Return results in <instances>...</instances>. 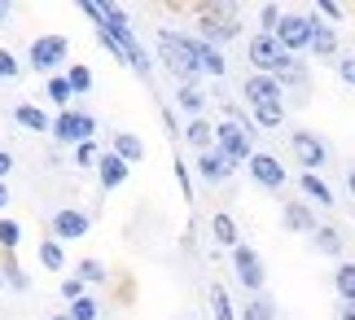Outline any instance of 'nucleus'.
Returning a JSON list of instances; mask_svg holds the SVG:
<instances>
[{"mask_svg": "<svg viewBox=\"0 0 355 320\" xmlns=\"http://www.w3.org/2000/svg\"><path fill=\"white\" fill-rule=\"evenodd\" d=\"M22 75V66H18V58H13V53L5 49V44H0V83H13V79H18Z\"/></svg>", "mask_w": 355, "mask_h": 320, "instance_id": "nucleus-39", "label": "nucleus"}, {"mask_svg": "<svg viewBox=\"0 0 355 320\" xmlns=\"http://www.w3.org/2000/svg\"><path fill=\"white\" fill-rule=\"evenodd\" d=\"M250 119H254L259 132H277V128H285V101L281 106H259V110H250Z\"/></svg>", "mask_w": 355, "mask_h": 320, "instance_id": "nucleus-29", "label": "nucleus"}, {"mask_svg": "<svg viewBox=\"0 0 355 320\" xmlns=\"http://www.w3.org/2000/svg\"><path fill=\"white\" fill-rule=\"evenodd\" d=\"M154 44H158V62L167 66L175 79H180V83H198V88H202V62H198V40L193 35L175 31V26H158Z\"/></svg>", "mask_w": 355, "mask_h": 320, "instance_id": "nucleus-2", "label": "nucleus"}, {"mask_svg": "<svg viewBox=\"0 0 355 320\" xmlns=\"http://www.w3.org/2000/svg\"><path fill=\"white\" fill-rule=\"evenodd\" d=\"M211 237H215V246H224V250L241 246V228H237V219L228 215V211H215V215H211Z\"/></svg>", "mask_w": 355, "mask_h": 320, "instance_id": "nucleus-23", "label": "nucleus"}, {"mask_svg": "<svg viewBox=\"0 0 355 320\" xmlns=\"http://www.w3.org/2000/svg\"><path fill=\"white\" fill-rule=\"evenodd\" d=\"M347 193H351V198H355V167H351V171H347Z\"/></svg>", "mask_w": 355, "mask_h": 320, "instance_id": "nucleus-48", "label": "nucleus"}, {"mask_svg": "<svg viewBox=\"0 0 355 320\" xmlns=\"http://www.w3.org/2000/svg\"><path fill=\"white\" fill-rule=\"evenodd\" d=\"M49 320H71V316H66V312H58V316H49Z\"/></svg>", "mask_w": 355, "mask_h": 320, "instance_id": "nucleus-50", "label": "nucleus"}, {"mask_svg": "<svg viewBox=\"0 0 355 320\" xmlns=\"http://www.w3.org/2000/svg\"><path fill=\"white\" fill-rule=\"evenodd\" d=\"M92 233V215L79 206H58L53 211V242H84Z\"/></svg>", "mask_w": 355, "mask_h": 320, "instance_id": "nucleus-11", "label": "nucleus"}, {"mask_svg": "<svg viewBox=\"0 0 355 320\" xmlns=\"http://www.w3.org/2000/svg\"><path fill=\"white\" fill-rule=\"evenodd\" d=\"M66 316H71V320H101V303L92 294H84V298H75L71 308H66Z\"/></svg>", "mask_w": 355, "mask_h": 320, "instance_id": "nucleus-36", "label": "nucleus"}, {"mask_svg": "<svg viewBox=\"0 0 355 320\" xmlns=\"http://www.w3.org/2000/svg\"><path fill=\"white\" fill-rule=\"evenodd\" d=\"M281 18H285V9H281V5H263V9H259V35H277Z\"/></svg>", "mask_w": 355, "mask_h": 320, "instance_id": "nucleus-38", "label": "nucleus"}, {"mask_svg": "<svg viewBox=\"0 0 355 320\" xmlns=\"http://www.w3.org/2000/svg\"><path fill=\"white\" fill-rule=\"evenodd\" d=\"M18 246H22V224L0 215V255H18Z\"/></svg>", "mask_w": 355, "mask_h": 320, "instance_id": "nucleus-32", "label": "nucleus"}, {"mask_svg": "<svg viewBox=\"0 0 355 320\" xmlns=\"http://www.w3.org/2000/svg\"><path fill=\"white\" fill-rule=\"evenodd\" d=\"M97 158H101L97 141H84V145H75V167H97Z\"/></svg>", "mask_w": 355, "mask_h": 320, "instance_id": "nucleus-41", "label": "nucleus"}, {"mask_svg": "<svg viewBox=\"0 0 355 320\" xmlns=\"http://www.w3.org/2000/svg\"><path fill=\"white\" fill-rule=\"evenodd\" d=\"M268 75L281 83V92H307V66H303V58H294V53H281Z\"/></svg>", "mask_w": 355, "mask_h": 320, "instance_id": "nucleus-14", "label": "nucleus"}, {"mask_svg": "<svg viewBox=\"0 0 355 320\" xmlns=\"http://www.w3.org/2000/svg\"><path fill=\"white\" fill-rule=\"evenodd\" d=\"M198 40L202 44H215V49H224V44H233V40L241 35V5H228V0H211V5H198Z\"/></svg>", "mask_w": 355, "mask_h": 320, "instance_id": "nucleus-3", "label": "nucleus"}, {"mask_svg": "<svg viewBox=\"0 0 355 320\" xmlns=\"http://www.w3.org/2000/svg\"><path fill=\"white\" fill-rule=\"evenodd\" d=\"M241 96H245V110H259V106H281L285 92L272 75H245L241 79Z\"/></svg>", "mask_w": 355, "mask_h": 320, "instance_id": "nucleus-12", "label": "nucleus"}, {"mask_svg": "<svg viewBox=\"0 0 355 320\" xmlns=\"http://www.w3.org/2000/svg\"><path fill=\"white\" fill-rule=\"evenodd\" d=\"M237 320H277V303L263 298V294H250L237 308Z\"/></svg>", "mask_w": 355, "mask_h": 320, "instance_id": "nucleus-26", "label": "nucleus"}, {"mask_svg": "<svg viewBox=\"0 0 355 320\" xmlns=\"http://www.w3.org/2000/svg\"><path fill=\"white\" fill-rule=\"evenodd\" d=\"M237 167L228 162L220 149H207V154H198V176L207 180V185H224V180H233Z\"/></svg>", "mask_w": 355, "mask_h": 320, "instance_id": "nucleus-17", "label": "nucleus"}, {"mask_svg": "<svg viewBox=\"0 0 355 320\" xmlns=\"http://www.w3.org/2000/svg\"><path fill=\"white\" fill-rule=\"evenodd\" d=\"M334 289H338V303H351L355 308V263L351 259H343L334 268Z\"/></svg>", "mask_w": 355, "mask_h": 320, "instance_id": "nucleus-27", "label": "nucleus"}, {"mask_svg": "<svg viewBox=\"0 0 355 320\" xmlns=\"http://www.w3.org/2000/svg\"><path fill=\"white\" fill-rule=\"evenodd\" d=\"M66 83H71L75 96H84V92H92V71H88L84 62H79V66H66Z\"/></svg>", "mask_w": 355, "mask_h": 320, "instance_id": "nucleus-37", "label": "nucleus"}, {"mask_svg": "<svg viewBox=\"0 0 355 320\" xmlns=\"http://www.w3.org/2000/svg\"><path fill=\"white\" fill-rule=\"evenodd\" d=\"M338 79H343L347 88H355V58H338Z\"/></svg>", "mask_w": 355, "mask_h": 320, "instance_id": "nucleus-44", "label": "nucleus"}, {"mask_svg": "<svg viewBox=\"0 0 355 320\" xmlns=\"http://www.w3.org/2000/svg\"><path fill=\"white\" fill-rule=\"evenodd\" d=\"M75 276H79L84 285H105V281H110V272H105V263H101V259H79Z\"/></svg>", "mask_w": 355, "mask_h": 320, "instance_id": "nucleus-34", "label": "nucleus"}, {"mask_svg": "<svg viewBox=\"0 0 355 320\" xmlns=\"http://www.w3.org/2000/svg\"><path fill=\"white\" fill-rule=\"evenodd\" d=\"M245 171H250V180L259 189H268V193H281L285 185H290V171H285V162L277 154H263V149H254L250 162H245Z\"/></svg>", "mask_w": 355, "mask_h": 320, "instance_id": "nucleus-9", "label": "nucleus"}, {"mask_svg": "<svg viewBox=\"0 0 355 320\" xmlns=\"http://www.w3.org/2000/svg\"><path fill=\"white\" fill-rule=\"evenodd\" d=\"M13 123L26 128V132H35V136H49V128H53V119L40 106H31V101H18V106H13Z\"/></svg>", "mask_w": 355, "mask_h": 320, "instance_id": "nucleus-21", "label": "nucleus"}, {"mask_svg": "<svg viewBox=\"0 0 355 320\" xmlns=\"http://www.w3.org/2000/svg\"><path fill=\"white\" fill-rule=\"evenodd\" d=\"M180 136H184V145L193 149V154L215 149V123H207V119H189L184 128H180Z\"/></svg>", "mask_w": 355, "mask_h": 320, "instance_id": "nucleus-20", "label": "nucleus"}, {"mask_svg": "<svg viewBox=\"0 0 355 320\" xmlns=\"http://www.w3.org/2000/svg\"><path fill=\"white\" fill-rule=\"evenodd\" d=\"M84 294H88V285L79 281V276H66V281H62V298L66 303H75V298H84Z\"/></svg>", "mask_w": 355, "mask_h": 320, "instance_id": "nucleus-42", "label": "nucleus"}, {"mask_svg": "<svg viewBox=\"0 0 355 320\" xmlns=\"http://www.w3.org/2000/svg\"><path fill=\"white\" fill-rule=\"evenodd\" d=\"M311 242H316V255L334 259V263H343V250H347V242H343V233H338L334 224H320L316 233H311Z\"/></svg>", "mask_w": 355, "mask_h": 320, "instance_id": "nucleus-22", "label": "nucleus"}, {"mask_svg": "<svg viewBox=\"0 0 355 320\" xmlns=\"http://www.w3.org/2000/svg\"><path fill=\"white\" fill-rule=\"evenodd\" d=\"M215 149H220L233 167H245V162H250V154H254V141L237 128V123L220 119V123H215Z\"/></svg>", "mask_w": 355, "mask_h": 320, "instance_id": "nucleus-8", "label": "nucleus"}, {"mask_svg": "<svg viewBox=\"0 0 355 320\" xmlns=\"http://www.w3.org/2000/svg\"><path fill=\"white\" fill-rule=\"evenodd\" d=\"M44 92H49V101L58 106V110H71L75 106V92H71V83H66V75H49L44 79Z\"/></svg>", "mask_w": 355, "mask_h": 320, "instance_id": "nucleus-31", "label": "nucleus"}, {"mask_svg": "<svg viewBox=\"0 0 355 320\" xmlns=\"http://www.w3.org/2000/svg\"><path fill=\"white\" fill-rule=\"evenodd\" d=\"M228 255H233V276H237V281L250 289V294H263V285H268V263L259 259V250L241 242V246L228 250Z\"/></svg>", "mask_w": 355, "mask_h": 320, "instance_id": "nucleus-7", "label": "nucleus"}, {"mask_svg": "<svg viewBox=\"0 0 355 320\" xmlns=\"http://www.w3.org/2000/svg\"><path fill=\"white\" fill-rule=\"evenodd\" d=\"M277 44L294 58L311 53V13H285L281 26H277Z\"/></svg>", "mask_w": 355, "mask_h": 320, "instance_id": "nucleus-10", "label": "nucleus"}, {"mask_svg": "<svg viewBox=\"0 0 355 320\" xmlns=\"http://www.w3.org/2000/svg\"><path fill=\"white\" fill-rule=\"evenodd\" d=\"M0 289H5V276H0Z\"/></svg>", "mask_w": 355, "mask_h": 320, "instance_id": "nucleus-51", "label": "nucleus"}, {"mask_svg": "<svg viewBox=\"0 0 355 320\" xmlns=\"http://www.w3.org/2000/svg\"><path fill=\"white\" fill-rule=\"evenodd\" d=\"M0 276H5V289H13V294H26V289H31V276L22 272V263L13 259V255H5V268H0Z\"/></svg>", "mask_w": 355, "mask_h": 320, "instance_id": "nucleus-30", "label": "nucleus"}, {"mask_svg": "<svg viewBox=\"0 0 355 320\" xmlns=\"http://www.w3.org/2000/svg\"><path fill=\"white\" fill-rule=\"evenodd\" d=\"M13 18V5H9V0H0V26H5Z\"/></svg>", "mask_w": 355, "mask_h": 320, "instance_id": "nucleus-47", "label": "nucleus"}, {"mask_svg": "<svg viewBox=\"0 0 355 320\" xmlns=\"http://www.w3.org/2000/svg\"><path fill=\"white\" fill-rule=\"evenodd\" d=\"M298 198L311 202V206H334V189L316 171H298Z\"/></svg>", "mask_w": 355, "mask_h": 320, "instance_id": "nucleus-19", "label": "nucleus"}, {"mask_svg": "<svg viewBox=\"0 0 355 320\" xmlns=\"http://www.w3.org/2000/svg\"><path fill=\"white\" fill-rule=\"evenodd\" d=\"M311 13H316V18H324L329 26H338V22L347 18V9H343V5H334V0H316V9H311Z\"/></svg>", "mask_w": 355, "mask_h": 320, "instance_id": "nucleus-40", "label": "nucleus"}, {"mask_svg": "<svg viewBox=\"0 0 355 320\" xmlns=\"http://www.w3.org/2000/svg\"><path fill=\"white\" fill-rule=\"evenodd\" d=\"M175 106H180L189 119H202V110H207V92H202L198 83H180V88H175Z\"/></svg>", "mask_w": 355, "mask_h": 320, "instance_id": "nucleus-25", "label": "nucleus"}, {"mask_svg": "<svg viewBox=\"0 0 355 320\" xmlns=\"http://www.w3.org/2000/svg\"><path fill=\"white\" fill-rule=\"evenodd\" d=\"M281 44H277V35H250V40H245V62H250L254 66V75H268L272 71V66H277V58H281Z\"/></svg>", "mask_w": 355, "mask_h": 320, "instance_id": "nucleus-13", "label": "nucleus"}, {"mask_svg": "<svg viewBox=\"0 0 355 320\" xmlns=\"http://www.w3.org/2000/svg\"><path fill=\"white\" fill-rule=\"evenodd\" d=\"M311 58H338V26L311 13Z\"/></svg>", "mask_w": 355, "mask_h": 320, "instance_id": "nucleus-18", "label": "nucleus"}, {"mask_svg": "<svg viewBox=\"0 0 355 320\" xmlns=\"http://www.w3.org/2000/svg\"><path fill=\"white\" fill-rule=\"evenodd\" d=\"M175 185H180V193H184V198H193V180H189V167H184V158H175Z\"/></svg>", "mask_w": 355, "mask_h": 320, "instance_id": "nucleus-43", "label": "nucleus"}, {"mask_svg": "<svg viewBox=\"0 0 355 320\" xmlns=\"http://www.w3.org/2000/svg\"><path fill=\"white\" fill-rule=\"evenodd\" d=\"M281 224H285V233H316L320 219H316V206L311 202L290 198V202H281Z\"/></svg>", "mask_w": 355, "mask_h": 320, "instance_id": "nucleus-15", "label": "nucleus"}, {"mask_svg": "<svg viewBox=\"0 0 355 320\" xmlns=\"http://www.w3.org/2000/svg\"><path fill=\"white\" fill-rule=\"evenodd\" d=\"M49 136L58 145H84V141H97V119L88 115V110H58V119H53V128H49Z\"/></svg>", "mask_w": 355, "mask_h": 320, "instance_id": "nucleus-5", "label": "nucleus"}, {"mask_svg": "<svg viewBox=\"0 0 355 320\" xmlns=\"http://www.w3.org/2000/svg\"><path fill=\"white\" fill-rule=\"evenodd\" d=\"M79 13H84V18H92V22H97V31H105V35H110L114 44L123 49V58H128V66H132L136 75L149 79V71H154V58H149L145 44L136 40L128 13H123L119 5H97V0H79Z\"/></svg>", "mask_w": 355, "mask_h": 320, "instance_id": "nucleus-1", "label": "nucleus"}, {"mask_svg": "<svg viewBox=\"0 0 355 320\" xmlns=\"http://www.w3.org/2000/svg\"><path fill=\"white\" fill-rule=\"evenodd\" d=\"M290 154H294V162L303 167V171H320V167H329L334 149L324 145V136H320V132H311V128H294V132H290Z\"/></svg>", "mask_w": 355, "mask_h": 320, "instance_id": "nucleus-6", "label": "nucleus"}, {"mask_svg": "<svg viewBox=\"0 0 355 320\" xmlns=\"http://www.w3.org/2000/svg\"><path fill=\"white\" fill-rule=\"evenodd\" d=\"M66 58H71V40L58 35V31H49V35H35L31 40V49H26V66H31L35 75H62V66Z\"/></svg>", "mask_w": 355, "mask_h": 320, "instance_id": "nucleus-4", "label": "nucleus"}, {"mask_svg": "<svg viewBox=\"0 0 355 320\" xmlns=\"http://www.w3.org/2000/svg\"><path fill=\"white\" fill-rule=\"evenodd\" d=\"M128 176H132V167L123 162L119 154H110V149H101V158H97V185L105 193H114V189L128 185Z\"/></svg>", "mask_w": 355, "mask_h": 320, "instance_id": "nucleus-16", "label": "nucleus"}, {"mask_svg": "<svg viewBox=\"0 0 355 320\" xmlns=\"http://www.w3.org/2000/svg\"><path fill=\"white\" fill-rule=\"evenodd\" d=\"M40 268H49V272H62L66 268V250H62V242H40Z\"/></svg>", "mask_w": 355, "mask_h": 320, "instance_id": "nucleus-35", "label": "nucleus"}, {"mask_svg": "<svg viewBox=\"0 0 355 320\" xmlns=\"http://www.w3.org/2000/svg\"><path fill=\"white\" fill-rule=\"evenodd\" d=\"M9 206V185H0V211Z\"/></svg>", "mask_w": 355, "mask_h": 320, "instance_id": "nucleus-49", "label": "nucleus"}, {"mask_svg": "<svg viewBox=\"0 0 355 320\" xmlns=\"http://www.w3.org/2000/svg\"><path fill=\"white\" fill-rule=\"evenodd\" d=\"M9 171H13V154H9V149H0V185L9 180Z\"/></svg>", "mask_w": 355, "mask_h": 320, "instance_id": "nucleus-45", "label": "nucleus"}, {"mask_svg": "<svg viewBox=\"0 0 355 320\" xmlns=\"http://www.w3.org/2000/svg\"><path fill=\"white\" fill-rule=\"evenodd\" d=\"M110 154H119L128 167H136L145 158V141L141 136H132V132H114V141H110Z\"/></svg>", "mask_w": 355, "mask_h": 320, "instance_id": "nucleus-24", "label": "nucleus"}, {"mask_svg": "<svg viewBox=\"0 0 355 320\" xmlns=\"http://www.w3.org/2000/svg\"><path fill=\"white\" fill-rule=\"evenodd\" d=\"M334 320H355V308H351V303H338V312H334Z\"/></svg>", "mask_w": 355, "mask_h": 320, "instance_id": "nucleus-46", "label": "nucleus"}, {"mask_svg": "<svg viewBox=\"0 0 355 320\" xmlns=\"http://www.w3.org/2000/svg\"><path fill=\"white\" fill-rule=\"evenodd\" d=\"M211 316L215 320H237V308H233V298H228V289L224 285H211Z\"/></svg>", "mask_w": 355, "mask_h": 320, "instance_id": "nucleus-33", "label": "nucleus"}, {"mask_svg": "<svg viewBox=\"0 0 355 320\" xmlns=\"http://www.w3.org/2000/svg\"><path fill=\"white\" fill-rule=\"evenodd\" d=\"M193 40H198V35H193ZM198 62H202V75H215V79L228 75V62H224V53L215 49V44H202V40H198Z\"/></svg>", "mask_w": 355, "mask_h": 320, "instance_id": "nucleus-28", "label": "nucleus"}]
</instances>
